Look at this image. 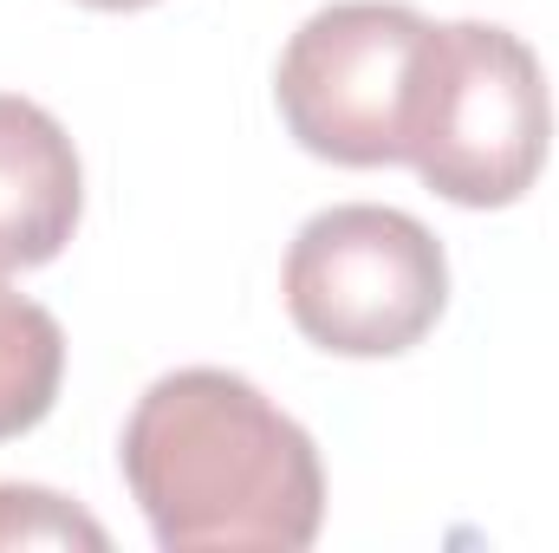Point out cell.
I'll return each mask as SVG.
<instances>
[{
    "instance_id": "obj_5",
    "label": "cell",
    "mask_w": 559,
    "mask_h": 553,
    "mask_svg": "<svg viewBox=\"0 0 559 553\" xmlns=\"http://www.w3.org/2000/svg\"><path fill=\"white\" fill-rule=\"evenodd\" d=\"M79 215H85V169L66 125L33 98L0 92V274L59 261Z\"/></svg>"
},
{
    "instance_id": "obj_3",
    "label": "cell",
    "mask_w": 559,
    "mask_h": 553,
    "mask_svg": "<svg viewBox=\"0 0 559 553\" xmlns=\"http://www.w3.org/2000/svg\"><path fill=\"white\" fill-rule=\"evenodd\" d=\"M293 326L332 358H397L429 339L449 306L442 242L384 202L319 209L280 268Z\"/></svg>"
},
{
    "instance_id": "obj_6",
    "label": "cell",
    "mask_w": 559,
    "mask_h": 553,
    "mask_svg": "<svg viewBox=\"0 0 559 553\" xmlns=\"http://www.w3.org/2000/svg\"><path fill=\"white\" fill-rule=\"evenodd\" d=\"M59 385H66L59 319L39 299L0 286V443L46 423V411L59 404Z\"/></svg>"
},
{
    "instance_id": "obj_2",
    "label": "cell",
    "mask_w": 559,
    "mask_h": 553,
    "mask_svg": "<svg viewBox=\"0 0 559 553\" xmlns=\"http://www.w3.org/2000/svg\"><path fill=\"white\" fill-rule=\"evenodd\" d=\"M554 143V98L540 52L495 20H429L411 111L417 176L455 209L521 202Z\"/></svg>"
},
{
    "instance_id": "obj_8",
    "label": "cell",
    "mask_w": 559,
    "mask_h": 553,
    "mask_svg": "<svg viewBox=\"0 0 559 553\" xmlns=\"http://www.w3.org/2000/svg\"><path fill=\"white\" fill-rule=\"evenodd\" d=\"M79 7H98V13H138V7H156V0H79Z\"/></svg>"
},
{
    "instance_id": "obj_1",
    "label": "cell",
    "mask_w": 559,
    "mask_h": 553,
    "mask_svg": "<svg viewBox=\"0 0 559 553\" xmlns=\"http://www.w3.org/2000/svg\"><path fill=\"white\" fill-rule=\"evenodd\" d=\"M118 469L163 553H306L325 521L312 436L241 372L156 378L124 423Z\"/></svg>"
},
{
    "instance_id": "obj_7",
    "label": "cell",
    "mask_w": 559,
    "mask_h": 553,
    "mask_svg": "<svg viewBox=\"0 0 559 553\" xmlns=\"http://www.w3.org/2000/svg\"><path fill=\"white\" fill-rule=\"evenodd\" d=\"M13 548H92V553H105L111 534L85 508H72L66 495H52V489L0 482V553H13Z\"/></svg>"
},
{
    "instance_id": "obj_4",
    "label": "cell",
    "mask_w": 559,
    "mask_h": 553,
    "mask_svg": "<svg viewBox=\"0 0 559 553\" xmlns=\"http://www.w3.org/2000/svg\"><path fill=\"white\" fill-rule=\"evenodd\" d=\"M429 20L404 0H332L280 52L274 105L319 163L384 169L411 156V111Z\"/></svg>"
}]
</instances>
